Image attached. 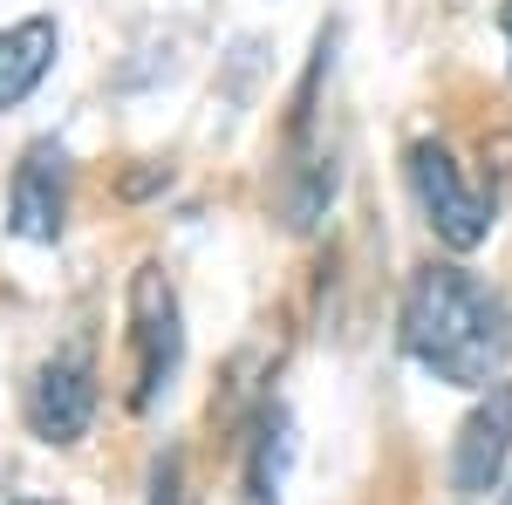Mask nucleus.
I'll return each mask as SVG.
<instances>
[{
    "instance_id": "1",
    "label": "nucleus",
    "mask_w": 512,
    "mask_h": 505,
    "mask_svg": "<svg viewBox=\"0 0 512 505\" xmlns=\"http://www.w3.org/2000/svg\"><path fill=\"white\" fill-rule=\"evenodd\" d=\"M396 328H403L410 362H424L437 383H458V389L499 383V369H506V355H512L506 301L478 273L451 267V260H431V267L410 273Z\"/></svg>"
},
{
    "instance_id": "2",
    "label": "nucleus",
    "mask_w": 512,
    "mask_h": 505,
    "mask_svg": "<svg viewBox=\"0 0 512 505\" xmlns=\"http://www.w3.org/2000/svg\"><path fill=\"white\" fill-rule=\"evenodd\" d=\"M403 178H410V198H417L424 226L451 253H472V246L492 239V192H478L472 178H465V164L444 151L437 137H417L403 151Z\"/></svg>"
},
{
    "instance_id": "3",
    "label": "nucleus",
    "mask_w": 512,
    "mask_h": 505,
    "mask_svg": "<svg viewBox=\"0 0 512 505\" xmlns=\"http://www.w3.org/2000/svg\"><path fill=\"white\" fill-rule=\"evenodd\" d=\"M185 355V321H178V294L164 280L158 260L130 273V410H151Z\"/></svg>"
},
{
    "instance_id": "4",
    "label": "nucleus",
    "mask_w": 512,
    "mask_h": 505,
    "mask_svg": "<svg viewBox=\"0 0 512 505\" xmlns=\"http://www.w3.org/2000/svg\"><path fill=\"white\" fill-rule=\"evenodd\" d=\"M21 417H28V430H35L41 444H76L82 430H89V417H96V369H89V349L82 342L55 349L35 369Z\"/></svg>"
},
{
    "instance_id": "5",
    "label": "nucleus",
    "mask_w": 512,
    "mask_h": 505,
    "mask_svg": "<svg viewBox=\"0 0 512 505\" xmlns=\"http://www.w3.org/2000/svg\"><path fill=\"white\" fill-rule=\"evenodd\" d=\"M69 226V151L55 137H41L21 151L14 185H7V233L28 246H55Z\"/></svg>"
},
{
    "instance_id": "6",
    "label": "nucleus",
    "mask_w": 512,
    "mask_h": 505,
    "mask_svg": "<svg viewBox=\"0 0 512 505\" xmlns=\"http://www.w3.org/2000/svg\"><path fill=\"white\" fill-rule=\"evenodd\" d=\"M512 465V383H485L478 410L458 424V444H451V492L458 499H485L499 492V478Z\"/></svg>"
},
{
    "instance_id": "7",
    "label": "nucleus",
    "mask_w": 512,
    "mask_h": 505,
    "mask_svg": "<svg viewBox=\"0 0 512 505\" xmlns=\"http://www.w3.org/2000/svg\"><path fill=\"white\" fill-rule=\"evenodd\" d=\"M55 48H62V28L48 14H28L14 28H0V110L28 103L41 89V76L55 69Z\"/></svg>"
},
{
    "instance_id": "8",
    "label": "nucleus",
    "mask_w": 512,
    "mask_h": 505,
    "mask_svg": "<svg viewBox=\"0 0 512 505\" xmlns=\"http://www.w3.org/2000/svg\"><path fill=\"white\" fill-rule=\"evenodd\" d=\"M287 458H294V430H287V410H267V417L253 424V444H246V505H280Z\"/></svg>"
},
{
    "instance_id": "9",
    "label": "nucleus",
    "mask_w": 512,
    "mask_h": 505,
    "mask_svg": "<svg viewBox=\"0 0 512 505\" xmlns=\"http://www.w3.org/2000/svg\"><path fill=\"white\" fill-rule=\"evenodd\" d=\"M499 28H506V48H512V0H506V14H499Z\"/></svg>"
},
{
    "instance_id": "10",
    "label": "nucleus",
    "mask_w": 512,
    "mask_h": 505,
    "mask_svg": "<svg viewBox=\"0 0 512 505\" xmlns=\"http://www.w3.org/2000/svg\"><path fill=\"white\" fill-rule=\"evenodd\" d=\"M499 505H512V485H506V499H499Z\"/></svg>"
}]
</instances>
